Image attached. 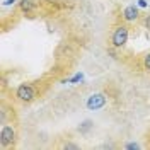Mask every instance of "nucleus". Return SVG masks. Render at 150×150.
Instances as JSON below:
<instances>
[{"mask_svg": "<svg viewBox=\"0 0 150 150\" xmlns=\"http://www.w3.org/2000/svg\"><path fill=\"white\" fill-rule=\"evenodd\" d=\"M128 38H130V29L126 24H120V26H116V28L112 29L111 33V46L116 48V50H120L123 48L126 43H128Z\"/></svg>", "mask_w": 150, "mask_h": 150, "instance_id": "1", "label": "nucleus"}, {"mask_svg": "<svg viewBox=\"0 0 150 150\" xmlns=\"http://www.w3.org/2000/svg\"><path fill=\"white\" fill-rule=\"evenodd\" d=\"M16 99L21 103H33L36 99V89L31 84H21L16 89Z\"/></svg>", "mask_w": 150, "mask_h": 150, "instance_id": "2", "label": "nucleus"}, {"mask_svg": "<svg viewBox=\"0 0 150 150\" xmlns=\"http://www.w3.org/2000/svg\"><path fill=\"white\" fill-rule=\"evenodd\" d=\"M106 104H108V97H106V94H103V92L91 94V96L87 97V101H85V106H87L89 111H99V109H103Z\"/></svg>", "mask_w": 150, "mask_h": 150, "instance_id": "3", "label": "nucleus"}, {"mask_svg": "<svg viewBox=\"0 0 150 150\" xmlns=\"http://www.w3.org/2000/svg\"><path fill=\"white\" fill-rule=\"evenodd\" d=\"M16 138H17V133H16V128H14L12 125L2 126V130H0V145H2V147H10V145H14Z\"/></svg>", "mask_w": 150, "mask_h": 150, "instance_id": "4", "label": "nucleus"}, {"mask_svg": "<svg viewBox=\"0 0 150 150\" xmlns=\"http://www.w3.org/2000/svg\"><path fill=\"white\" fill-rule=\"evenodd\" d=\"M121 17L125 22H137L140 19V10H138V5H128L125 7L121 12Z\"/></svg>", "mask_w": 150, "mask_h": 150, "instance_id": "5", "label": "nucleus"}, {"mask_svg": "<svg viewBox=\"0 0 150 150\" xmlns=\"http://www.w3.org/2000/svg\"><path fill=\"white\" fill-rule=\"evenodd\" d=\"M19 9L22 10L24 14H31L33 10L36 9V2L34 0H19Z\"/></svg>", "mask_w": 150, "mask_h": 150, "instance_id": "6", "label": "nucleus"}, {"mask_svg": "<svg viewBox=\"0 0 150 150\" xmlns=\"http://www.w3.org/2000/svg\"><path fill=\"white\" fill-rule=\"evenodd\" d=\"M92 128H94L92 121H91V120H85V121L79 126V131H80V133H87V131H91Z\"/></svg>", "mask_w": 150, "mask_h": 150, "instance_id": "7", "label": "nucleus"}, {"mask_svg": "<svg viewBox=\"0 0 150 150\" xmlns=\"http://www.w3.org/2000/svg\"><path fill=\"white\" fill-rule=\"evenodd\" d=\"M82 80H84V74H82V72H77L74 77L68 79V84H79V82H82Z\"/></svg>", "mask_w": 150, "mask_h": 150, "instance_id": "8", "label": "nucleus"}, {"mask_svg": "<svg viewBox=\"0 0 150 150\" xmlns=\"http://www.w3.org/2000/svg\"><path fill=\"white\" fill-rule=\"evenodd\" d=\"M125 149H126V150H140L142 145H140V143H137V142H128V143L125 145Z\"/></svg>", "mask_w": 150, "mask_h": 150, "instance_id": "9", "label": "nucleus"}, {"mask_svg": "<svg viewBox=\"0 0 150 150\" xmlns=\"http://www.w3.org/2000/svg\"><path fill=\"white\" fill-rule=\"evenodd\" d=\"M142 63H143V68H145V70H149V72H150V53H147V55L143 56Z\"/></svg>", "mask_w": 150, "mask_h": 150, "instance_id": "10", "label": "nucleus"}, {"mask_svg": "<svg viewBox=\"0 0 150 150\" xmlns=\"http://www.w3.org/2000/svg\"><path fill=\"white\" fill-rule=\"evenodd\" d=\"M62 149H65V150H77V149H79V145H75V143H72V142H67Z\"/></svg>", "mask_w": 150, "mask_h": 150, "instance_id": "11", "label": "nucleus"}, {"mask_svg": "<svg viewBox=\"0 0 150 150\" xmlns=\"http://www.w3.org/2000/svg\"><path fill=\"white\" fill-rule=\"evenodd\" d=\"M142 22H143V26H145V28H149V29H150V16H143Z\"/></svg>", "mask_w": 150, "mask_h": 150, "instance_id": "12", "label": "nucleus"}, {"mask_svg": "<svg viewBox=\"0 0 150 150\" xmlns=\"http://www.w3.org/2000/svg\"><path fill=\"white\" fill-rule=\"evenodd\" d=\"M147 5H149V2H147V0H138V7H142V9H145Z\"/></svg>", "mask_w": 150, "mask_h": 150, "instance_id": "13", "label": "nucleus"}, {"mask_svg": "<svg viewBox=\"0 0 150 150\" xmlns=\"http://www.w3.org/2000/svg\"><path fill=\"white\" fill-rule=\"evenodd\" d=\"M14 4H17V0H5V2H4V5H5V7H9V5H14Z\"/></svg>", "mask_w": 150, "mask_h": 150, "instance_id": "14", "label": "nucleus"}]
</instances>
